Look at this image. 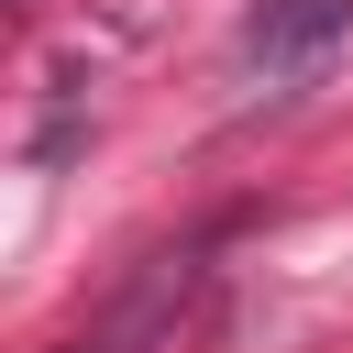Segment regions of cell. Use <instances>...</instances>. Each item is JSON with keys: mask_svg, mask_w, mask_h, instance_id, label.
<instances>
[{"mask_svg": "<svg viewBox=\"0 0 353 353\" xmlns=\"http://www.w3.org/2000/svg\"><path fill=\"white\" fill-rule=\"evenodd\" d=\"M342 33H353V0H265L243 22V66L254 77H309Z\"/></svg>", "mask_w": 353, "mask_h": 353, "instance_id": "obj_1", "label": "cell"}]
</instances>
